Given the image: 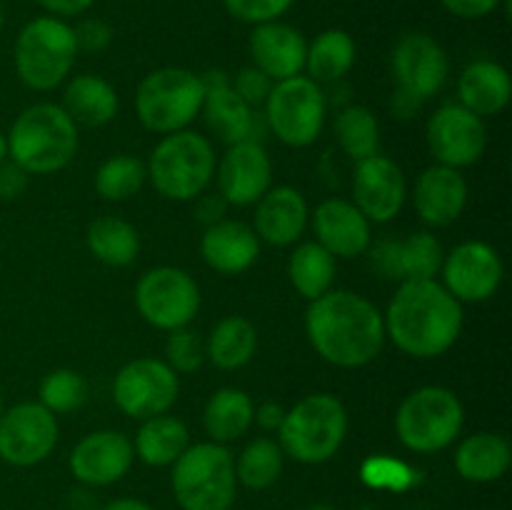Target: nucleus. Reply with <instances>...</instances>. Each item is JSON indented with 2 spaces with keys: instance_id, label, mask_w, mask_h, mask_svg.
<instances>
[{
  "instance_id": "nucleus-46",
  "label": "nucleus",
  "mask_w": 512,
  "mask_h": 510,
  "mask_svg": "<svg viewBox=\"0 0 512 510\" xmlns=\"http://www.w3.org/2000/svg\"><path fill=\"white\" fill-rule=\"evenodd\" d=\"M43 10H48L53 18H70V15H80L95 3V0H35Z\"/></svg>"
},
{
  "instance_id": "nucleus-3",
  "label": "nucleus",
  "mask_w": 512,
  "mask_h": 510,
  "mask_svg": "<svg viewBox=\"0 0 512 510\" xmlns=\"http://www.w3.org/2000/svg\"><path fill=\"white\" fill-rule=\"evenodd\" d=\"M8 158L28 175L63 170L78 153V125L60 105L35 103L10 125Z\"/></svg>"
},
{
  "instance_id": "nucleus-11",
  "label": "nucleus",
  "mask_w": 512,
  "mask_h": 510,
  "mask_svg": "<svg viewBox=\"0 0 512 510\" xmlns=\"http://www.w3.org/2000/svg\"><path fill=\"white\" fill-rule=\"evenodd\" d=\"M135 305L145 323L158 330H178L190 325L200 310V288L185 270L160 265L148 270L135 285Z\"/></svg>"
},
{
  "instance_id": "nucleus-47",
  "label": "nucleus",
  "mask_w": 512,
  "mask_h": 510,
  "mask_svg": "<svg viewBox=\"0 0 512 510\" xmlns=\"http://www.w3.org/2000/svg\"><path fill=\"white\" fill-rule=\"evenodd\" d=\"M198 220L205 225H213L218 223V220H223L225 210H228V203H225V198L220 193L215 195H203V198L198 200Z\"/></svg>"
},
{
  "instance_id": "nucleus-42",
  "label": "nucleus",
  "mask_w": 512,
  "mask_h": 510,
  "mask_svg": "<svg viewBox=\"0 0 512 510\" xmlns=\"http://www.w3.org/2000/svg\"><path fill=\"white\" fill-rule=\"evenodd\" d=\"M230 85H233L235 93H238L250 108H255V105L265 103L270 88H273V80H270L265 73H260L255 65H248V68H243L238 75H235V80H230Z\"/></svg>"
},
{
  "instance_id": "nucleus-13",
  "label": "nucleus",
  "mask_w": 512,
  "mask_h": 510,
  "mask_svg": "<svg viewBox=\"0 0 512 510\" xmlns=\"http://www.w3.org/2000/svg\"><path fill=\"white\" fill-rule=\"evenodd\" d=\"M58 445V418L40 403H18L0 415V460L15 468L38 465Z\"/></svg>"
},
{
  "instance_id": "nucleus-4",
  "label": "nucleus",
  "mask_w": 512,
  "mask_h": 510,
  "mask_svg": "<svg viewBox=\"0 0 512 510\" xmlns=\"http://www.w3.org/2000/svg\"><path fill=\"white\" fill-rule=\"evenodd\" d=\"M278 435L283 453L298 463H325L338 453L348 435V410L330 393L305 395L285 410Z\"/></svg>"
},
{
  "instance_id": "nucleus-33",
  "label": "nucleus",
  "mask_w": 512,
  "mask_h": 510,
  "mask_svg": "<svg viewBox=\"0 0 512 510\" xmlns=\"http://www.w3.org/2000/svg\"><path fill=\"white\" fill-rule=\"evenodd\" d=\"M355 63L353 35L340 28L323 30L313 43H308L305 53V70L315 83H335L350 73Z\"/></svg>"
},
{
  "instance_id": "nucleus-8",
  "label": "nucleus",
  "mask_w": 512,
  "mask_h": 510,
  "mask_svg": "<svg viewBox=\"0 0 512 510\" xmlns=\"http://www.w3.org/2000/svg\"><path fill=\"white\" fill-rule=\"evenodd\" d=\"M465 410L458 395L440 385L413 390L395 413V433L413 453H440L458 438Z\"/></svg>"
},
{
  "instance_id": "nucleus-37",
  "label": "nucleus",
  "mask_w": 512,
  "mask_h": 510,
  "mask_svg": "<svg viewBox=\"0 0 512 510\" xmlns=\"http://www.w3.org/2000/svg\"><path fill=\"white\" fill-rule=\"evenodd\" d=\"M335 138L348 158L358 160L378 155L380 150V125L378 118L365 105H348L335 118Z\"/></svg>"
},
{
  "instance_id": "nucleus-1",
  "label": "nucleus",
  "mask_w": 512,
  "mask_h": 510,
  "mask_svg": "<svg viewBox=\"0 0 512 510\" xmlns=\"http://www.w3.org/2000/svg\"><path fill=\"white\" fill-rule=\"evenodd\" d=\"M305 330L315 353L335 368H363L385 345L383 313L353 290H328L310 300Z\"/></svg>"
},
{
  "instance_id": "nucleus-49",
  "label": "nucleus",
  "mask_w": 512,
  "mask_h": 510,
  "mask_svg": "<svg viewBox=\"0 0 512 510\" xmlns=\"http://www.w3.org/2000/svg\"><path fill=\"white\" fill-rule=\"evenodd\" d=\"M423 103H418V100H413L410 95L400 93V90H395L393 100H390V108H393V113L398 115V118H410V115L415 113V110L420 108Z\"/></svg>"
},
{
  "instance_id": "nucleus-30",
  "label": "nucleus",
  "mask_w": 512,
  "mask_h": 510,
  "mask_svg": "<svg viewBox=\"0 0 512 510\" xmlns=\"http://www.w3.org/2000/svg\"><path fill=\"white\" fill-rule=\"evenodd\" d=\"M255 423V405L245 390L220 388L208 398L203 410L205 433L213 443H233L243 438Z\"/></svg>"
},
{
  "instance_id": "nucleus-39",
  "label": "nucleus",
  "mask_w": 512,
  "mask_h": 510,
  "mask_svg": "<svg viewBox=\"0 0 512 510\" xmlns=\"http://www.w3.org/2000/svg\"><path fill=\"white\" fill-rule=\"evenodd\" d=\"M40 400L38 403L43 408H48L53 415H63V413H73L78 410L80 405L85 403L88 398V383L80 373L68 368L53 370L43 378L38 390Z\"/></svg>"
},
{
  "instance_id": "nucleus-12",
  "label": "nucleus",
  "mask_w": 512,
  "mask_h": 510,
  "mask_svg": "<svg viewBox=\"0 0 512 510\" xmlns=\"http://www.w3.org/2000/svg\"><path fill=\"white\" fill-rule=\"evenodd\" d=\"M180 393L178 373L165 360L135 358L118 370L113 400L133 420H148L168 413Z\"/></svg>"
},
{
  "instance_id": "nucleus-50",
  "label": "nucleus",
  "mask_w": 512,
  "mask_h": 510,
  "mask_svg": "<svg viewBox=\"0 0 512 510\" xmlns=\"http://www.w3.org/2000/svg\"><path fill=\"white\" fill-rule=\"evenodd\" d=\"M103 510H155V508L138 498H118V500H110Z\"/></svg>"
},
{
  "instance_id": "nucleus-53",
  "label": "nucleus",
  "mask_w": 512,
  "mask_h": 510,
  "mask_svg": "<svg viewBox=\"0 0 512 510\" xmlns=\"http://www.w3.org/2000/svg\"><path fill=\"white\" fill-rule=\"evenodd\" d=\"M308 510H335V508H330V505H313V508Z\"/></svg>"
},
{
  "instance_id": "nucleus-15",
  "label": "nucleus",
  "mask_w": 512,
  "mask_h": 510,
  "mask_svg": "<svg viewBox=\"0 0 512 510\" xmlns=\"http://www.w3.org/2000/svg\"><path fill=\"white\" fill-rule=\"evenodd\" d=\"M488 145V130L480 115L460 103L443 105L428 120V148L438 165L468 168L478 163Z\"/></svg>"
},
{
  "instance_id": "nucleus-29",
  "label": "nucleus",
  "mask_w": 512,
  "mask_h": 510,
  "mask_svg": "<svg viewBox=\"0 0 512 510\" xmlns=\"http://www.w3.org/2000/svg\"><path fill=\"white\" fill-rule=\"evenodd\" d=\"M510 463V443L498 433L468 435L455 450V468L470 483H493L508 473Z\"/></svg>"
},
{
  "instance_id": "nucleus-22",
  "label": "nucleus",
  "mask_w": 512,
  "mask_h": 510,
  "mask_svg": "<svg viewBox=\"0 0 512 510\" xmlns=\"http://www.w3.org/2000/svg\"><path fill=\"white\" fill-rule=\"evenodd\" d=\"M315 243L323 245L333 258H358L370 248V220L355 208L353 200L330 198L313 213Z\"/></svg>"
},
{
  "instance_id": "nucleus-45",
  "label": "nucleus",
  "mask_w": 512,
  "mask_h": 510,
  "mask_svg": "<svg viewBox=\"0 0 512 510\" xmlns=\"http://www.w3.org/2000/svg\"><path fill=\"white\" fill-rule=\"evenodd\" d=\"M440 3H443V8L448 10V13L458 15V18L478 20V18H485V15L495 13L500 0H440Z\"/></svg>"
},
{
  "instance_id": "nucleus-18",
  "label": "nucleus",
  "mask_w": 512,
  "mask_h": 510,
  "mask_svg": "<svg viewBox=\"0 0 512 510\" xmlns=\"http://www.w3.org/2000/svg\"><path fill=\"white\" fill-rule=\"evenodd\" d=\"M218 193L228 205H253L273 188V163L258 140L230 145L220 163H215Z\"/></svg>"
},
{
  "instance_id": "nucleus-6",
  "label": "nucleus",
  "mask_w": 512,
  "mask_h": 510,
  "mask_svg": "<svg viewBox=\"0 0 512 510\" xmlns=\"http://www.w3.org/2000/svg\"><path fill=\"white\" fill-rule=\"evenodd\" d=\"M215 150L205 135L178 130L160 140L148 160L153 188L168 200H195L205 193L215 175Z\"/></svg>"
},
{
  "instance_id": "nucleus-24",
  "label": "nucleus",
  "mask_w": 512,
  "mask_h": 510,
  "mask_svg": "<svg viewBox=\"0 0 512 510\" xmlns=\"http://www.w3.org/2000/svg\"><path fill=\"white\" fill-rule=\"evenodd\" d=\"M413 203L423 223L445 228L455 223L468 205V180L460 170L433 165L415 180Z\"/></svg>"
},
{
  "instance_id": "nucleus-32",
  "label": "nucleus",
  "mask_w": 512,
  "mask_h": 510,
  "mask_svg": "<svg viewBox=\"0 0 512 510\" xmlns=\"http://www.w3.org/2000/svg\"><path fill=\"white\" fill-rule=\"evenodd\" d=\"M258 350L255 325L243 315H228L210 330L205 340V358L220 370H238L253 360Z\"/></svg>"
},
{
  "instance_id": "nucleus-38",
  "label": "nucleus",
  "mask_w": 512,
  "mask_h": 510,
  "mask_svg": "<svg viewBox=\"0 0 512 510\" xmlns=\"http://www.w3.org/2000/svg\"><path fill=\"white\" fill-rule=\"evenodd\" d=\"M145 178H148V170L138 158L125 153L113 155L95 173V193L103 200L123 203V200L140 193Z\"/></svg>"
},
{
  "instance_id": "nucleus-21",
  "label": "nucleus",
  "mask_w": 512,
  "mask_h": 510,
  "mask_svg": "<svg viewBox=\"0 0 512 510\" xmlns=\"http://www.w3.org/2000/svg\"><path fill=\"white\" fill-rule=\"evenodd\" d=\"M443 245L433 233L408 235L405 240H385L373 250V263L380 275L400 280H435L443 265Z\"/></svg>"
},
{
  "instance_id": "nucleus-54",
  "label": "nucleus",
  "mask_w": 512,
  "mask_h": 510,
  "mask_svg": "<svg viewBox=\"0 0 512 510\" xmlns=\"http://www.w3.org/2000/svg\"><path fill=\"white\" fill-rule=\"evenodd\" d=\"M0 415H3V398H0Z\"/></svg>"
},
{
  "instance_id": "nucleus-5",
  "label": "nucleus",
  "mask_w": 512,
  "mask_h": 510,
  "mask_svg": "<svg viewBox=\"0 0 512 510\" xmlns=\"http://www.w3.org/2000/svg\"><path fill=\"white\" fill-rule=\"evenodd\" d=\"M173 495L183 510H230L238 495L235 460L220 443H195L173 463Z\"/></svg>"
},
{
  "instance_id": "nucleus-16",
  "label": "nucleus",
  "mask_w": 512,
  "mask_h": 510,
  "mask_svg": "<svg viewBox=\"0 0 512 510\" xmlns=\"http://www.w3.org/2000/svg\"><path fill=\"white\" fill-rule=\"evenodd\" d=\"M448 55L435 38L410 33L398 40L393 50V73L400 93L425 103L443 90L448 80Z\"/></svg>"
},
{
  "instance_id": "nucleus-28",
  "label": "nucleus",
  "mask_w": 512,
  "mask_h": 510,
  "mask_svg": "<svg viewBox=\"0 0 512 510\" xmlns=\"http://www.w3.org/2000/svg\"><path fill=\"white\" fill-rule=\"evenodd\" d=\"M118 93L113 85L100 75H75L63 90L60 108L70 115L75 125L100 128L118 115Z\"/></svg>"
},
{
  "instance_id": "nucleus-36",
  "label": "nucleus",
  "mask_w": 512,
  "mask_h": 510,
  "mask_svg": "<svg viewBox=\"0 0 512 510\" xmlns=\"http://www.w3.org/2000/svg\"><path fill=\"white\" fill-rule=\"evenodd\" d=\"M283 465L285 453L280 443L270 438H255L235 460V478L250 490H265L278 483Z\"/></svg>"
},
{
  "instance_id": "nucleus-34",
  "label": "nucleus",
  "mask_w": 512,
  "mask_h": 510,
  "mask_svg": "<svg viewBox=\"0 0 512 510\" xmlns=\"http://www.w3.org/2000/svg\"><path fill=\"white\" fill-rule=\"evenodd\" d=\"M88 248L100 263L125 268L133 263L140 253V235L133 223L113 215L93 220L88 228Z\"/></svg>"
},
{
  "instance_id": "nucleus-20",
  "label": "nucleus",
  "mask_w": 512,
  "mask_h": 510,
  "mask_svg": "<svg viewBox=\"0 0 512 510\" xmlns=\"http://www.w3.org/2000/svg\"><path fill=\"white\" fill-rule=\"evenodd\" d=\"M248 48L255 68L268 75L273 83L295 78L305 70L308 43L303 33L288 23L270 20V23L255 25Z\"/></svg>"
},
{
  "instance_id": "nucleus-17",
  "label": "nucleus",
  "mask_w": 512,
  "mask_h": 510,
  "mask_svg": "<svg viewBox=\"0 0 512 510\" xmlns=\"http://www.w3.org/2000/svg\"><path fill=\"white\" fill-rule=\"evenodd\" d=\"M408 180L403 168L385 155L358 160L353 175V203L370 223H388L403 210Z\"/></svg>"
},
{
  "instance_id": "nucleus-19",
  "label": "nucleus",
  "mask_w": 512,
  "mask_h": 510,
  "mask_svg": "<svg viewBox=\"0 0 512 510\" xmlns=\"http://www.w3.org/2000/svg\"><path fill=\"white\" fill-rule=\"evenodd\" d=\"M135 458L133 440L118 430H95L78 440V445L70 453V473L78 483L113 485L130 470Z\"/></svg>"
},
{
  "instance_id": "nucleus-10",
  "label": "nucleus",
  "mask_w": 512,
  "mask_h": 510,
  "mask_svg": "<svg viewBox=\"0 0 512 510\" xmlns=\"http://www.w3.org/2000/svg\"><path fill=\"white\" fill-rule=\"evenodd\" d=\"M265 120L280 143L305 148L320 138L325 125V93L308 75L273 83L265 98Z\"/></svg>"
},
{
  "instance_id": "nucleus-44",
  "label": "nucleus",
  "mask_w": 512,
  "mask_h": 510,
  "mask_svg": "<svg viewBox=\"0 0 512 510\" xmlns=\"http://www.w3.org/2000/svg\"><path fill=\"white\" fill-rule=\"evenodd\" d=\"M28 188V173L10 160V163H0V198L15 200L25 193Z\"/></svg>"
},
{
  "instance_id": "nucleus-14",
  "label": "nucleus",
  "mask_w": 512,
  "mask_h": 510,
  "mask_svg": "<svg viewBox=\"0 0 512 510\" xmlns=\"http://www.w3.org/2000/svg\"><path fill=\"white\" fill-rule=\"evenodd\" d=\"M503 260L493 245L468 240L450 250L440 265L443 288L458 303H483L498 293L503 283Z\"/></svg>"
},
{
  "instance_id": "nucleus-23",
  "label": "nucleus",
  "mask_w": 512,
  "mask_h": 510,
  "mask_svg": "<svg viewBox=\"0 0 512 510\" xmlns=\"http://www.w3.org/2000/svg\"><path fill=\"white\" fill-rule=\"evenodd\" d=\"M200 80L205 88L203 108H200L205 125L228 145L253 140V108L235 93L228 75L223 70H210L200 75Z\"/></svg>"
},
{
  "instance_id": "nucleus-25",
  "label": "nucleus",
  "mask_w": 512,
  "mask_h": 510,
  "mask_svg": "<svg viewBox=\"0 0 512 510\" xmlns=\"http://www.w3.org/2000/svg\"><path fill=\"white\" fill-rule=\"evenodd\" d=\"M308 200L290 185L270 188L255 208V235L275 248H288L303 238L308 228Z\"/></svg>"
},
{
  "instance_id": "nucleus-51",
  "label": "nucleus",
  "mask_w": 512,
  "mask_h": 510,
  "mask_svg": "<svg viewBox=\"0 0 512 510\" xmlns=\"http://www.w3.org/2000/svg\"><path fill=\"white\" fill-rule=\"evenodd\" d=\"M5 158H8V140L0 133V163H5Z\"/></svg>"
},
{
  "instance_id": "nucleus-35",
  "label": "nucleus",
  "mask_w": 512,
  "mask_h": 510,
  "mask_svg": "<svg viewBox=\"0 0 512 510\" xmlns=\"http://www.w3.org/2000/svg\"><path fill=\"white\" fill-rule=\"evenodd\" d=\"M288 275L293 288L305 300H315L333 290L335 258L315 240L300 243L288 260Z\"/></svg>"
},
{
  "instance_id": "nucleus-7",
  "label": "nucleus",
  "mask_w": 512,
  "mask_h": 510,
  "mask_svg": "<svg viewBox=\"0 0 512 510\" xmlns=\"http://www.w3.org/2000/svg\"><path fill=\"white\" fill-rule=\"evenodd\" d=\"M78 58L73 28L53 15L33 18L15 40L13 60L18 78L30 90H53L63 83Z\"/></svg>"
},
{
  "instance_id": "nucleus-26",
  "label": "nucleus",
  "mask_w": 512,
  "mask_h": 510,
  "mask_svg": "<svg viewBox=\"0 0 512 510\" xmlns=\"http://www.w3.org/2000/svg\"><path fill=\"white\" fill-rule=\"evenodd\" d=\"M200 253L215 273L240 275L258 260L260 240L248 223L223 218L205 228Z\"/></svg>"
},
{
  "instance_id": "nucleus-31",
  "label": "nucleus",
  "mask_w": 512,
  "mask_h": 510,
  "mask_svg": "<svg viewBox=\"0 0 512 510\" xmlns=\"http://www.w3.org/2000/svg\"><path fill=\"white\" fill-rule=\"evenodd\" d=\"M190 445V433L185 428L183 420L173 418V415L163 413L155 418L143 420L140 430L135 433L133 450L145 465L153 468H165L173 465L185 448Z\"/></svg>"
},
{
  "instance_id": "nucleus-41",
  "label": "nucleus",
  "mask_w": 512,
  "mask_h": 510,
  "mask_svg": "<svg viewBox=\"0 0 512 510\" xmlns=\"http://www.w3.org/2000/svg\"><path fill=\"white\" fill-rule=\"evenodd\" d=\"M293 3L295 0H223L225 10H228L235 20L248 25L278 20L280 15L288 13V8Z\"/></svg>"
},
{
  "instance_id": "nucleus-27",
  "label": "nucleus",
  "mask_w": 512,
  "mask_h": 510,
  "mask_svg": "<svg viewBox=\"0 0 512 510\" xmlns=\"http://www.w3.org/2000/svg\"><path fill=\"white\" fill-rule=\"evenodd\" d=\"M460 105L475 115H498L512 98L510 73L493 60H475L458 78Z\"/></svg>"
},
{
  "instance_id": "nucleus-9",
  "label": "nucleus",
  "mask_w": 512,
  "mask_h": 510,
  "mask_svg": "<svg viewBox=\"0 0 512 510\" xmlns=\"http://www.w3.org/2000/svg\"><path fill=\"white\" fill-rule=\"evenodd\" d=\"M203 95L200 75L185 68H160L140 80L135 113L150 133H178L200 115Z\"/></svg>"
},
{
  "instance_id": "nucleus-2",
  "label": "nucleus",
  "mask_w": 512,
  "mask_h": 510,
  "mask_svg": "<svg viewBox=\"0 0 512 510\" xmlns=\"http://www.w3.org/2000/svg\"><path fill=\"white\" fill-rule=\"evenodd\" d=\"M385 338L413 358H438L455 345L463 330V303L438 280H408L383 315Z\"/></svg>"
},
{
  "instance_id": "nucleus-43",
  "label": "nucleus",
  "mask_w": 512,
  "mask_h": 510,
  "mask_svg": "<svg viewBox=\"0 0 512 510\" xmlns=\"http://www.w3.org/2000/svg\"><path fill=\"white\" fill-rule=\"evenodd\" d=\"M75 35V45H78V53H103L105 48L113 40V30L105 20L98 18H88L73 28Z\"/></svg>"
},
{
  "instance_id": "nucleus-52",
  "label": "nucleus",
  "mask_w": 512,
  "mask_h": 510,
  "mask_svg": "<svg viewBox=\"0 0 512 510\" xmlns=\"http://www.w3.org/2000/svg\"><path fill=\"white\" fill-rule=\"evenodd\" d=\"M5 25V10H3V3H0V30H3Z\"/></svg>"
},
{
  "instance_id": "nucleus-48",
  "label": "nucleus",
  "mask_w": 512,
  "mask_h": 510,
  "mask_svg": "<svg viewBox=\"0 0 512 510\" xmlns=\"http://www.w3.org/2000/svg\"><path fill=\"white\" fill-rule=\"evenodd\" d=\"M283 418H285V408L280 403H273V400H268V403L255 408V423H258L263 430H278L280 425H283Z\"/></svg>"
},
{
  "instance_id": "nucleus-40",
  "label": "nucleus",
  "mask_w": 512,
  "mask_h": 510,
  "mask_svg": "<svg viewBox=\"0 0 512 510\" xmlns=\"http://www.w3.org/2000/svg\"><path fill=\"white\" fill-rule=\"evenodd\" d=\"M205 360V340L198 330L193 328H178L170 330L168 343H165V363L175 370V373H195Z\"/></svg>"
}]
</instances>
